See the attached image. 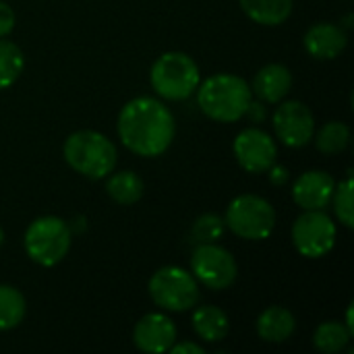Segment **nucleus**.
Returning a JSON list of instances; mask_svg holds the SVG:
<instances>
[{
	"label": "nucleus",
	"mask_w": 354,
	"mask_h": 354,
	"mask_svg": "<svg viewBox=\"0 0 354 354\" xmlns=\"http://www.w3.org/2000/svg\"><path fill=\"white\" fill-rule=\"evenodd\" d=\"M122 145L141 158H158L168 151L176 135V122L170 108L151 95H139L127 102L116 122Z\"/></svg>",
	"instance_id": "nucleus-1"
},
{
	"label": "nucleus",
	"mask_w": 354,
	"mask_h": 354,
	"mask_svg": "<svg viewBox=\"0 0 354 354\" xmlns=\"http://www.w3.org/2000/svg\"><path fill=\"white\" fill-rule=\"evenodd\" d=\"M197 106L214 122H236L245 116L253 93L251 85L232 73H216L199 83Z\"/></svg>",
	"instance_id": "nucleus-2"
},
{
	"label": "nucleus",
	"mask_w": 354,
	"mask_h": 354,
	"mask_svg": "<svg viewBox=\"0 0 354 354\" xmlns=\"http://www.w3.org/2000/svg\"><path fill=\"white\" fill-rule=\"evenodd\" d=\"M64 162L89 180L106 178L118 162L116 145L100 131L81 129L71 133L62 145Z\"/></svg>",
	"instance_id": "nucleus-3"
},
{
	"label": "nucleus",
	"mask_w": 354,
	"mask_h": 354,
	"mask_svg": "<svg viewBox=\"0 0 354 354\" xmlns=\"http://www.w3.org/2000/svg\"><path fill=\"white\" fill-rule=\"evenodd\" d=\"M73 230L71 224L58 216H39L25 228L23 249L27 257L41 266L54 268L58 266L71 251Z\"/></svg>",
	"instance_id": "nucleus-4"
},
{
	"label": "nucleus",
	"mask_w": 354,
	"mask_h": 354,
	"mask_svg": "<svg viewBox=\"0 0 354 354\" xmlns=\"http://www.w3.org/2000/svg\"><path fill=\"white\" fill-rule=\"evenodd\" d=\"M149 83L162 100L185 102L197 91L201 83V73L197 62L189 54L164 52L151 64Z\"/></svg>",
	"instance_id": "nucleus-5"
},
{
	"label": "nucleus",
	"mask_w": 354,
	"mask_h": 354,
	"mask_svg": "<svg viewBox=\"0 0 354 354\" xmlns=\"http://www.w3.org/2000/svg\"><path fill=\"white\" fill-rule=\"evenodd\" d=\"M224 224L243 241H266L276 228V209L266 197L245 193L228 203Z\"/></svg>",
	"instance_id": "nucleus-6"
},
{
	"label": "nucleus",
	"mask_w": 354,
	"mask_h": 354,
	"mask_svg": "<svg viewBox=\"0 0 354 354\" xmlns=\"http://www.w3.org/2000/svg\"><path fill=\"white\" fill-rule=\"evenodd\" d=\"M151 301L168 313L191 311L201 301V288L195 276L178 266L160 268L147 284Z\"/></svg>",
	"instance_id": "nucleus-7"
},
{
	"label": "nucleus",
	"mask_w": 354,
	"mask_h": 354,
	"mask_svg": "<svg viewBox=\"0 0 354 354\" xmlns=\"http://www.w3.org/2000/svg\"><path fill=\"white\" fill-rule=\"evenodd\" d=\"M191 274L209 290H228L239 278V263L222 245L203 243L191 255Z\"/></svg>",
	"instance_id": "nucleus-8"
},
{
	"label": "nucleus",
	"mask_w": 354,
	"mask_h": 354,
	"mask_svg": "<svg viewBox=\"0 0 354 354\" xmlns=\"http://www.w3.org/2000/svg\"><path fill=\"white\" fill-rule=\"evenodd\" d=\"M292 245L307 259H322L336 247V222L324 209L303 212L292 224Z\"/></svg>",
	"instance_id": "nucleus-9"
},
{
	"label": "nucleus",
	"mask_w": 354,
	"mask_h": 354,
	"mask_svg": "<svg viewBox=\"0 0 354 354\" xmlns=\"http://www.w3.org/2000/svg\"><path fill=\"white\" fill-rule=\"evenodd\" d=\"M272 127L280 143H284L286 147L299 149L313 141L315 116L305 102L284 97L282 102H278L272 114Z\"/></svg>",
	"instance_id": "nucleus-10"
},
{
	"label": "nucleus",
	"mask_w": 354,
	"mask_h": 354,
	"mask_svg": "<svg viewBox=\"0 0 354 354\" xmlns=\"http://www.w3.org/2000/svg\"><path fill=\"white\" fill-rule=\"evenodd\" d=\"M234 158L239 166L249 174H263L268 172L278 158V145L274 137L257 127L243 129L232 143Z\"/></svg>",
	"instance_id": "nucleus-11"
},
{
	"label": "nucleus",
	"mask_w": 354,
	"mask_h": 354,
	"mask_svg": "<svg viewBox=\"0 0 354 354\" xmlns=\"http://www.w3.org/2000/svg\"><path fill=\"white\" fill-rule=\"evenodd\" d=\"M174 342H176V326L166 313H147L133 328V344L141 353H168Z\"/></svg>",
	"instance_id": "nucleus-12"
},
{
	"label": "nucleus",
	"mask_w": 354,
	"mask_h": 354,
	"mask_svg": "<svg viewBox=\"0 0 354 354\" xmlns=\"http://www.w3.org/2000/svg\"><path fill=\"white\" fill-rule=\"evenodd\" d=\"M336 178L326 170H307L292 183V199L303 212L326 209L332 201Z\"/></svg>",
	"instance_id": "nucleus-13"
},
{
	"label": "nucleus",
	"mask_w": 354,
	"mask_h": 354,
	"mask_svg": "<svg viewBox=\"0 0 354 354\" xmlns=\"http://www.w3.org/2000/svg\"><path fill=\"white\" fill-rule=\"evenodd\" d=\"M303 44L311 58L334 60L344 52L348 44V35L340 25L330 23V21H319V23H313L305 31Z\"/></svg>",
	"instance_id": "nucleus-14"
},
{
	"label": "nucleus",
	"mask_w": 354,
	"mask_h": 354,
	"mask_svg": "<svg viewBox=\"0 0 354 354\" xmlns=\"http://www.w3.org/2000/svg\"><path fill=\"white\" fill-rule=\"evenodd\" d=\"M290 87H292L290 68L280 62H272L255 73L251 83V93L263 104H278L288 95Z\"/></svg>",
	"instance_id": "nucleus-15"
},
{
	"label": "nucleus",
	"mask_w": 354,
	"mask_h": 354,
	"mask_svg": "<svg viewBox=\"0 0 354 354\" xmlns=\"http://www.w3.org/2000/svg\"><path fill=\"white\" fill-rule=\"evenodd\" d=\"M255 330H257V336L263 342L282 344V342H286L295 334L297 319H295L292 311H288L286 307L272 305V307H268V309H263L259 313L257 324H255Z\"/></svg>",
	"instance_id": "nucleus-16"
},
{
	"label": "nucleus",
	"mask_w": 354,
	"mask_h": 354,
	"mask_svg": "<svg viewBox=\"0 0 354 354\" xmlns=\"http://www.w3.org/2000/svg\"><path fill=\"white\" fill-rule=\"evenodd\" d=\"M195 334L203 342H220L228 336L230 322L226 311H222L216 305H195L193 307V317H191Z\"/></svg>",
	"instance_id": "nucleus-17"
},
{
	"label": "nucleus",
	"mask_w": 354,
	"mask_h": 354,
	"mask_svg": "<svg viewBox=\"0 0 354 354\" xmlns=\"http://www.w3.org/2000/svg\"><path fill=\"white\" fill-rule=\"evenodd\" d=\"M243 12L266 27H278L292 15V0H239Z\"/></svg>",
	"instance_id": "nucleus-18"
},
{
	"label": "nucleus",
	"mask_w": 354,
	"mask_h": 354,
	"mask_svg": "<svg viewBox=\"0 0 354 354\" xmlns=\"http://www.w3.org/2000/svg\"><path fill=\"white\" fill-rule=\"evenodd\" d=\"M143 180L133 170H118L106 176V193L118 205H135L143 197Z\"/></svg>",
	"instance_id": "nucleus-19"
},
{
	"label": "nucleus",
	"mask_w": 354,
	"mask_h": 354,
	"mask_svg": "<svg viewBox=\"0 0 354 354\" xmlns=\"http://www.w3.org/2000/svg\"><path fill=\"white\" fill-rule=\"evenodd\" d=\"M27 313L23 292L10 284H0V332L15 330Z\"/></svg>",
	"instance_id": "nucleus-20"
},
{
	"label": "nucleus",
	"mask_w": 354,
	"mask_h": 354,
	"mask_svg": "<svg viewBox=\"0 0 354 354\" xmlns=\"http://www.w3.org/2000/svg\"><path fill=\"white\" fill-rule=\"evenodd\" d=\"M351 336H353V332L346 328V324L326 322V324L317 326V330L313 334V344L319 353L336 354L342 353L348 346Z\"/></svg>",
	"instance_id": "nucleus-21"
},
{
	"label": "nucleus",
	"mask_w": 354,
	"mask_h": 354,
	"mask_svg": "<svg viewBox=\"0 0 354 354\" xmlns=\"http://www.w3.org/2000/svg\"><path fill=\"white\" fill-rule=\"evenodd\" d=\"M313 141L322 153L334 156V153H340L348 147L351 129H348V124H344L340 120H328L319 131L313 133Z\"/></svg>",
	"instance_id": "nucleus-22"
},
{
	"label": "nucleus",
	"mask_w": 354,
	"mask_h": 354,
	"mask_svg": "<svg viewBox=\"0 0 354 354\" xmlns=\"http://www.w3.org/2000/svg\"><path fill=\"white\" fill-rule=\"evenodd\" d=\"M25 56L23 50L10 39L0 37V91L8 89L23 73Z\"/></svg>",
	"instance_id": "nucleus-23"
},
{
	"label": "nucleus",
	"mask_w": 354,
	"mask_h": 354,
	"mask_svg": "<svg viewBox=\"0 0 354 354\" xmlns=\"http://www.w3.org/2000/svg\"><path fill=\"white\" fill-rule=\"evenodd\" d=\"M354 183L353 176H351V170H348V176L340 183H336V189H334V195H332V201L330 205L334 207V214L338 218V222L344 226V228H354Z\"/></svg>",
	"instance_id": "nucleus-24"
},
{
	"label": "nucleus",
	"mask_w": 354,
	"mask_h": 354,
	"mask_svg": "<svg viewBox=\"0 0 354 354\" xmlns=\"http://www.w3.org/2000/svg\"><path fill=\"white\" fill-rule=\"evenodd\" d=\"M224 230H226L224 218H220L218 214H203L195 220V224L191 228V239L197 245L218 243V239H222Z\"/></svg>",
	"instance_id": "nucleus-25"
},
{
	"label": "nucleus",
	"mask_w": 354,
	"mask_h": 354,
	"mask_svg": "<svg viewBox=\"0 0 354 354\" xmlns=\"http://www.w3.org/2000/svg\"><path fill=\"white\" fill-rule=\"evenodd\" d=\"M15 10L0 0V37H6L15 29Z\"/></svg>",
	"instance_id": "nucleus-26"
},
{
	"label": "nucleus",
	"mask_w": 354,
	"mask_h": 354,
	"mask_svg": "<svg viewBox=\"0 0 354 354\" xmlns=\"http://www.w3.org/2000/svg\"><path fill=\"white\" fill-rule=\"evenodd\" d=\"M268 174H270V183L276 185V187H284V185L288 183V178H290L288 168H286V166H280V164H274V166L268 170Z\"/></svg>",
	"instance_id": "nucleus-27"
},
{
	"label": "nucleus",
	"mask_w": 354,
	"mask_h": 354,
	"mask_svg": "<svg viewBox=\"0 0 354 354\" xmlns=\"http://www.w3.org/2000/svg\"><path fill=\"white\" fill-rule=\"evenodd\" d=\"M266 104L259 100V102H253L251 100V104H249V108H247V112H245V116H249L253 122H261L263 118H266Z\"/></svg>",
	"instance_id": "nucleus-28"
},
{
	"label": "nucleus",
	"mask_w": 354,
	"mask_h": 354,
	"mask_svg": "<svg viewBox=\"0 0 354 354\" xmlns=\"http://www.w3.org/2000/svg\"><path fill=\"white\" fill-rule=\"evenodd\" d=\"M168 353L172 354H203V346H199V344H193V342H174L172 346H170V351Z\"/></svg>",
	"instance_id": "nucleus-29"
},
{
	"label": "nucleus",
	"mask_w": 354,
	"mask_h": 354,
	"mask_svg": "<svg viewBox=\"0 0 354 354\" xmlns=\"http://www.w3.org/2000/svg\"><path fill=\"white\" fill-rule=\"evenodd\" d=\"M2 245H4V230H2V226H0V249H2Z\"/></svg>",
	"instance_id": "nucleus-30"
}]
</instances>
